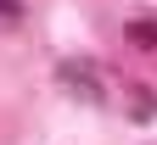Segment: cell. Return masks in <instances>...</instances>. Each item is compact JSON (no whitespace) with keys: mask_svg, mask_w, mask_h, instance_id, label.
<instances>
[{"mask_svg":"<svg viewBox=\"0 0 157 145\" xmlns=\"http://www.w3.org/2000/svg\"><path fill=\"white\" fill-rule=\"evenodd\" d=\"M23 11V0H0V17H17Z\"/></svg>","mask_w":157,"mask_h":145,"instance_id":"6da1fadb","label":"cell"}]
</instances>
